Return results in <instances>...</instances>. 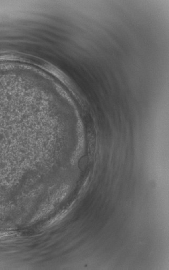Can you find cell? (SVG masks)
I'll list each match as a JSON object with an SVG mask.
<instances>
[{
	"mask_svg": "<svg viewBox=\"0 0 169 270\" xmlns=\"http://www.w3.org/2000/svg\"><path fill=\"white\" fill-rule=\"evenodd\" d=\"M66 212L67 211H64V212L61 213L60 215H58L55 218H53L52 220H50L48 224L47 225V226H51V225H53V224H55V223H56L57 222L60 220L66 215V214L67 213Z\"/></svg>",
	"mask_w": 169,
	"mask_h": 270,
	"instance_id": "obj_1",
	"label": "cell"
}]
</instances>
